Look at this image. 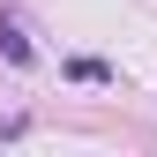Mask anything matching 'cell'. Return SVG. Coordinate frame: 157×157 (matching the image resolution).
Returning <instances> with one entry per match:
<instances>
[{
	"label": "cell",
	"instance_id": "1",
	"mask_svg": "<svg viewBox=\"0 0 157 157\" xmlns=\"http://www.w3.org/2000/svg\"><path fill=\"white\" fill-rule=\"evenodd\" d=\"M0 52H8L15 67H37V45H30V37H23V23H15L8 8H0Z\"/></svg>",
	"mask_w": 157,
	"mask_h": 157
},
{
	"label": "cell",
	"instance_id": "2",
	"mask_svg": "<svg viewBox=\"0 0 157 157\" xmlns=\"http://www.w3.org/2000/svg\"><path fill=\"white\" fill-rule=\"evenodd\" d=\"M67 75H75V82H112V67H105V60H67Z\"/></svg>",
	"mask_w": 157,
	"mask_h": 157
}]
</instances>
